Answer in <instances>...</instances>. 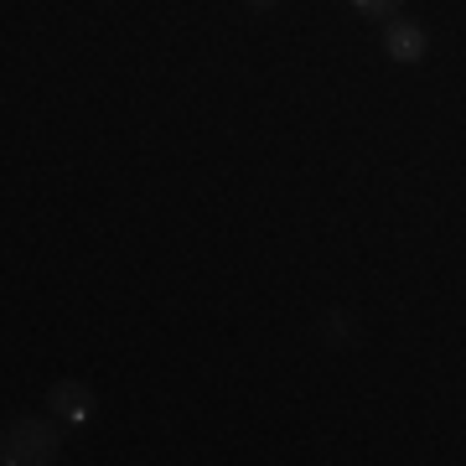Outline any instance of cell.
Wrapping results in <instances>:
<instances>
[{
  "label": "cell",
  "instance_id": "obj_1",
  "mask_svg": "<svg viewBox=\"0 0 466 466\" xmlns=\"http://www.w3.org/2000/svg\"><path fill=\"white\" fill-rule=\"evenodd\" d=\"M0 461L5 466H36V461H57V431L47 420H16L0 435Z\"/></svg>",
  "mask_w": 466,
  "mask_h": 466
},
{
  "label": "cell",
  "instance_id": "obj_2",
  "mask_svg": "<svg viewBox=\"0 0 466 466\" xmlns=\"http://www.w3.org/2000/svg\"><path fill=\"white\" fill-rule=\"evenodd\" d=\"M47 404H52V415H63L67 425H88L94 420V389H84V383H57L47 394Z\"/></svg>",
  "mask_w": 466,
  "mask_h": 466
},
{
  "label": "cell",
  "instance_id": "obj_3",
  "mask_svg": "<svg viewBox=\"0 0 466 466\" xmlns=\"http://www.w3.org/2000/svg\"><path fill=\"white\" fill-rule=\"evenodd\" d=\"M383 52H389L394 63H420V57H425V32L410 26V21H394L389 36H383Z\"/></svg>",
  "mask_w": 466,
  "mask_h": 466
},
{
  "label": "cell",
  "instance_id": "obj_4",
  "mask_svg": "<svg viewBox=\"0 0 466 466\" xmlns=\"http://www.w3.org/2000/svg\"><path fill=\"white\" fill-rule=\"evenodd\" d=\"M352 5H358L363 16H373V21H383V16H394V11H400V0H352Z\"/></svg>",
  "mask_w": 466,
  "mask_h": 466
},
{
  "label": "cell",
  "instance_id": "obj_5",
  "mask_svg": "<svg viewBox=\"0 0 466 466\" xmlns=\"http://www.w3.org/2000/svg\"><path fill=\"white\" fill-rule=\"evenodd\" d=\"M249 5H254V11H269V5H275V0H249Z\"/></svg>",
  "mask_w": 466,
  "mask_h": 466
}]
</instances>
